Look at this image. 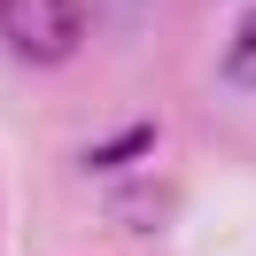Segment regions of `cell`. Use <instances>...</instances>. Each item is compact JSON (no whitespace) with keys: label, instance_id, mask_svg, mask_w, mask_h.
Here are the masks:
<instances>
[{"label":"cell","instance_id":"7a4b0ae2","mask_svg":"<svg viewBox=\"0 0 256 256\" xmlns=\"http://www.w3.org/2000/svg\"><path fill=\"white\" fill-rule=\"evenodd\" d=\"M178 218V194L171 186H116L109 194V225H124V233H156V225Z\"/></svg>","mask_w":256,"mask_h":256},{"label":"cell","instance_id":"6da1fadb","mask_svg":"<svg viewBox=\"0 0 256 256\" xmlns=\"http://www.w3.org/2000/svg\"><path fill=\"white\" fill-rule=\"evenodd\" d=\"M0 39L24 62H70L86 47V8L78 0H0Z\"/></svg>","mask_w":256,"mask_h":256},{"label":"cell","instance_id":"3957f363","mask_svg":"<svg viewBox=\"0 0 256 256\" xmlns=\"http://www.w3.org/2000/svg\"><path fill=\"white\" fill-rule=\"evenodd\" d=\"M156 132H163V124H124V132H109V140H94V148H86V171H116V163L148 156Z\"/></svg>","mask_w":256,"mask_h":256},{"label":"cell","instance_id":"277c9868","mask_svg":"<svg viewBox=\"0 0 256 256\" xmlns=\"http://www.w3.org/2000/svg\"><path fill=\"white\" fill-rule=\"evenodd\" d=\"M225 86H240L248 94L256 86V8L240 16V32H233V47H225Z\"/></svg>","mask_w":256,"mask_h":256}]
</instances>
